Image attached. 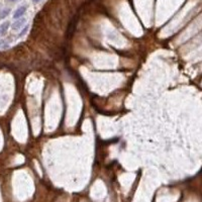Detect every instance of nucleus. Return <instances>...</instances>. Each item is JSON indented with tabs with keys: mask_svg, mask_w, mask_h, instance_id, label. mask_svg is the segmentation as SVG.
<instances>
[{
	"mask_svg": "<svg viewBox=\"0 0 202 202\" xmlns=\"http://www.w3.org/2000/svg\"><path fill=\"white\" fill-rule=\"evenodd\" d=\"M10 12V9L9 8H5V9L1 10L0 11V19H4L5 17L8 16V14Z\"/></svg>",
	"mask_w": 202,
	"mask_h": 202,
	"instance_id": "4",
	"label": "nucleus"
},
{
	"mask_svg": "<svg viewBox=\"0 0 202 202\" xmlns=\"http://www.w3.org/2000/svg\"><path fill=\"white\" fill-rule=\"evenodd\" d=\"M34 3H40V2L41 1V0H31Z\"/></svg>",
	"mask_w": 202,
	"mask_h": 202,
	"instance_id": "7",
	"label": "nucleus"
},
{
	"mask_svg": "<svg viewBox=\"0 0 202 202\" xmlns=\"http://www.w3.org/2000/svg\"><path fill=\"white\" fill-rule=\"evenodd\" d=\"M10 26V22H5L2 25H0V35H3L5 32L8 31Z\"/></svg>",
	"mask_w": 202,
	"mask_h": 202,
	"instance_id": "3",
	"label": "nucleus"
},
{
	"mask_svg": "<svg viewBox=\"0 0 202 202\" xmlns=\"http://www.w3.org/2000/svg\"><path fill=\"white\" fill-rule=\"evenodd\" d=\"M29 31V25H26L25 28H23L22 29V31L19 32V35H18V38H22V37H25V35L28 34V31Z\"/></svg>",
	"mask_w": 202,
	"mask_h": 202,
	"instance_id": "5",
	"label": "nucleus"
},
{
	"mask_svg": "<svg viewBox=\"0 0 202 202\" xmlns=\"http://www.w3.org/2000/svg\"><path fill=\"white\" fill-rule=\"evenodd\" d=\"M9 48V45L5 40H0V49H7Z\"/></svg>",
	"mask_w": 202,
	"mask_h": 202,
	"instance_id": "6",
	"label": "nucleus"
},
{
	"mask_svg": "<svg viewBox=\"0 0 202 202\" xmlns=\"http://www.w3.org/2000/svg\"><path fill=\"white\" fill-rule=\"evenodd\" d=\"M25 23V18H19V19H16L15 22L12 25H11V28H12L13 31H17V29H19Z\"/></svg>",
	"mask_w": 202,
	"mask_h": 202,
	"instance_id": "2",
	"label": "nucleus"
},
{
	"mask_svg": "<svg viewBox=\"0 0 202 202\" xmlns=\"http://www.w3.org/2000/svg\"><path fill=\"white\" fill-rule=\"evenodd\" d=\"M26 9H28V5H22V6L18 7L17 9L14 11L13 13V18L14 19H19L20 17H22L23 14L26 12Z\"/></svg>",
	"mask_w": 202,
	"mask_h": 202,
	"instance_id": "1",
	"label": "nucleus"
},
{
	"mask_svg": "<svg viewBox=\"0 0 202 202\" xmlns=\"http://www.w3.org/2000/svg\"><path fill=\"white\" fill-rule=\"evenodd\" d=\"M8 1H10V2H14V1H17V0H8Z\"/></svg>",
	"mask_w": 202,
	"mask_h": 202,
	"instance_id": "8",
	"label": "nucleus"
}]
</instances>
